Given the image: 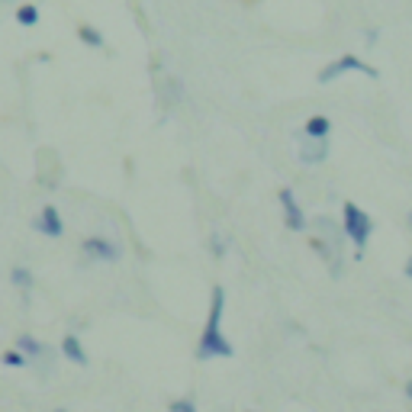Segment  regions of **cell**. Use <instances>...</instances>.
<instances>
[{
  "mask_svg": "<svg viewBox=\"0 0 412 412\" xmlns=\"http://www.w3.org/2000/svg\"><path fill=\"white\" fill-rule=\"evenodd\" d=\"M223 309H225V290L223 287H213V303H209V319H206V328L200 335L197 345V357H232L235 348L229 345V338L223 335Z\"/></svg>",
  "mask_w": 412,
  "mask_h": 412,
  "instance_id": "6da1fadb",
  "label": "cell"
},
{
  "mask_svg": "<svg viewBox=\"0 0 412 412\" xmlns=\"http://www.w3.org/2000/svg\"><path fill=\"white\" fill-rule=\"evenodd\" d=\"M341 225H345V235L355 242V248H357V258L364 254V245H367V238H371V232H374V219L361 209L357 203H345V209H341Z\"/></svg>",
  "mask_w": 412,
  "mask_h": 412,
  "instance_id": "7a4b0ae2",
  "label": "cell"
},
{
  "mask_svg": "<svg viewBox=\"0 0 412 412\" xmlns=\"http://www.w3.org/2000/svg\"><path fill=\"white\" fill-rule=\"evenodd\" d=\"M345 71H361V75H367V77H380V71L377 68H371L367 62H361V58H355V55H345V58H338V62H332V65H326L322 71H319V84H332L338 75H345Z\"/></svg>",
  "mask_w": 412,
  "mask_h": 412,
  "instance_id": "3957f363",
  "label": "cell"
},
{
  "mask_svg": "<svg viewBox=\"0 0 412 412\" xmlns=\"http://www.w3.org/2000/svg\"><path fill=\"white\" fill-rule=\"evenodd\" d=\"M281 206H283V219H287V229H293V232H303L306 229V216H303L300 203L293 200V190L290 187H281Z\"/></svg>",
  "mask_w": 412,
  "mask_h": 412,
  "instance_id": "277c9868",
  "label": "cell"
},
{
  "mask_svg": "<svg viewBox=\"0 0 412 412\" xmlns=\"http://www.w3.org/2000/svg\"><path fill=\"white\" fill-rule=\"evenodd\" d=\"M36 232L39 235H48V238H58V235L65 232V223H62V213H58L55 206H42V213L36 216Z\"/></svg>",
  "mask_w": 412,
  "mask_h": 412,
  "instance_id": "5b68a950",
  "label": "cell"
},
{
  "mask_svg": "<svg viewBox=\"0 0 412 412\" xmlns=\"http://www.w3.org/2000/svg\"><path fill=\"white\" fill-rule=\"evenodd\" d=\"M84 254H91V258H100V261H116L120 258V248L110 242V238H100V235H91V238H84Z\"/></svg>",
  "mask_w": 412,
  "mask_h": 412,
  "instance_id": "8992f818",
  "label": "cell"
},
{
  "mask_svg": "<svg viewBox=\"0 0 412 412\" xmlns=\"http://www.w3.org/2000/svg\"><path fill=\"white\" fill-rule=\"evenodd\" d=\"M300 158L306 161V165H319V161H326L328 158V139L316 142V139H306V135H303V139H300Z\"/></svg>",
  "mask_w": 412,
  "mask_h": 412,
  "instance_id": "52a82bcc",
  "label": "cell"
},
{
  "mask_svg": "<svg viewBox=\"0 0 412 412\" xmlns=\"http://www.w3.org/2000/svg\"><path fill=\"white\" fill-rule=\"evenodd\" d=\"M328 129H332L328 116L316 113V116H309V120H306V129H303V135H306V139H316V142H326L328 139Z\"/></svg>",
  "mask_w": 412,
  "mask_h": 412,
  "instance_id": "ba28073f",
  "label": "cell"
},
{
  "mask_svg": "<svg viewBox=\"0 0 412 412\" xmlns=\"http://www.w3.org/2000/svg\"><path fill=\"white\" fill-rule=\"evenodd\" d=\"M62 355H65L68 361L81 364V367L87 364V355H84V348H81V338H75V335H65V338H62Z\"/></svg>",
  "mask_w": 412,
  "mask_h": 412,
  "instance_id": "9c48e42d",
  "label": "cell"
},
{
  "mask_svg": "<svg viewBox=\"0 0 412 412\" xmlns=\"http://www.w3.org/2000/svg\"><path fill=\"white\" fill-rule=\"evenodd\" d=\"M17 351H26L29 357H46L48 355V348L42 345V341H36L32 335H19L17 338Z\"/></svg>",
  "mask_w": 412,
  "mask_h": 412,
  "instance_id": "30bf717a",
  "label": "cell"
},
{
  "mask_svg": "<svg viewBox=\"0 0 412 412\" xmlns=\"http://www.w3.org/2000/svg\"><path fill=\"white\" fill-rule=\"evenodd\" d=\"M10 281H13V287H19V290H32V271L23 268V264H17V268L10 271Z\"/></svg>",
  "mask_w": 412,
  "mask_h": 412,
  "instance_id": "8fae6325",
  "label": "cell"
},
{
  "mask_svg": "<svg viewBox=\"0 0 412 412\" xmlns=\"http://www.w3.org/2000/svg\"><path fill=\"white\" fill-rule=\"evenodd\" d=\"M17 19H19V26H36L39 23V7L36 3H23L19 13H17Z\"/></svg>",
  "mask_w": 412,
  "mask_h": 412,
  "instance_id": "7c38bea8",
  "label": "cell"
},
{
  "mask_svg": "<svg viewBox=\"0 0 412 412\" xmlns=\"http://www.w3.org/2000/svg\"><path fill=\"white\" fill-rule=\"evenodd\" d=\"M77 36H81V42H84V46H91V48H100L103 46V36L97 32L94 26H81V29H77Z\"/></svg>",
  "mask_w": 412,
  "mask_h": 412,
  "instance_id": "4fadbf2b",
  "label": "cell"
},
{
  "mask_svg": "<svg viewBox=\"0 0 412 412\" xmlns=\"http://www.w3.org/2000/svg\"><path fill=\"white\" fill-rule=\"evenodd\" d=\"M7 367H26L29 364V357L23 355V351H17V348H10V351H3V357H0Z\"/></svg>",
  "mask_w": 412,
  "mask_h": 412,
  "instance_id": "5bb4252c",
  "label": "cell"
},
{
  "mask_svg": "<svg viewBox=\"0 0 412 412\" xmlns=\"http://www.w3.org/2000/svg\"><path fill=\"white\" fill-rule=\"evenodd\" d=\"M168 409L171 412H197V406H194V400H187V396H184V400H174Z\"/></svg>",
  "mask_w": 412,
  "mask_h": 412,
  "instance_id": "9a60e30c",
  "label": "cell"
},
{
  "mask_svg": "<svg viewBox=\"0 0 412 412\" xmlns=\"http://www.w3.org/2000/svg\"><path fill=\"white\" fill-rule=\"evenodd\" d=\"M209 248H213V254H216V258H223V254H225V238H223V235H219V232H216V235H209Z\"/></svg>",
  "mask_w": 412,
  "mask_h": 412,
  "instance_id": "2e32d148",
  "label": "cell"
},
{
  "mask_svg": "<svg viewBox=\"0 0 412 412\" xmlns=\"http://www.w3.org/2000/svg\"><path fill=\"white\" fill-rule=\"evenodd\" d=\"M377 39H380V36H377V29H364V42H367V46H377Z\"/></svg>",
  "mask_w": 412,
  "mask_h": 412,
  "instance_id": "e0dca14e",
  "label": "cell"
},
{
  "mask_svg": "<svg viewBox=\"0 0 412 412\" xmlns=\"http://www.w3.org/2000/svg\"><path fill=\"white\" fill-rule=\"evenodd\" d=\"M406 277H412V254H409V261H406Z\"/></svg>",
  "mask_w": 412,
  "mask_h": 412,
  "instance_id": "ac0fdd59",
  "label": "cell"
},
{
  "mask_svg": "<svg viewBox=\"0 0 412 412\" xmlns=\"http://www.w3.org/2000/svg\"><path fill=\"white\" fill-rule=\"evenodd\" d=\"M406 393H409V400H412V384H409V386H406Z\"/></svg>",
  "mask_w": 412,
  "mask_h": 412,
  "instance_id": "d6986e66",
  "label": "cell"
},
{
  "mask_svg": "<svg viewBox=\"0 0 412 412\" xmlns=\"http://www.w3.org/2000/svg\"><path fill=\"white\" fill-rule=\"evenodd\" d=\"M409 225H412V213H409Z\"/></svg>",
  "mask_w": 412,
  "mask_h": 412,
  "instance_id": "ffe728a7",
  "label": "cell"
},
{
  "mask_svg": "<svg viewBox=\"0 0 412 412\" xmlns=\"http://www.w3.org/2000/svg\"><path fill=\"white\" fill-rule=\"evenodd\" d=\"M58 412H65V409H58Z\"/></svg>",
  "mask_w": 412,
  "mask_h": 412,
  "instance_id": "44dd1931",
  "label": "cell"
}]
</instances>
